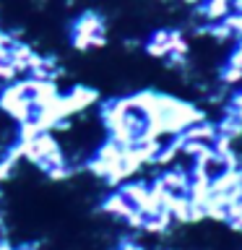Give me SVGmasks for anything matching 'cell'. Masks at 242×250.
I'll list each match as a JSON object with an SVG mask.
<instances>
[{
    "label": "cell",
    "instance_id": "obj_1",
    "mask_svg": "<svg viewBox=\"0 0 242 250\" xmlns=\"http://www.w3.org/2000/svg\"><path fill=\"white\" fill-rule=\"evenodd\" d=\"M182 3H185V5H190V8H198V5L206 3V0H182Z\"/></svg>",
    "mask_w": 242,
    "mask_h": 250
}]
</instances>
